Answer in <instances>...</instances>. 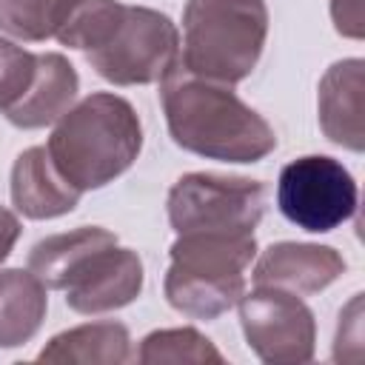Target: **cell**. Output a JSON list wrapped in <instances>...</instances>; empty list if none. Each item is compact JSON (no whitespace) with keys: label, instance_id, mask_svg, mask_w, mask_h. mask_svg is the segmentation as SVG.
<instances>
[{"label":"cell","instance_id":"6da1fadb","mask_svg":"<svg viewBox=\"0 0 365 365\" xmlns=\"http://www.w3.org/2000/svg\"><path fill=\"white\" fill-rule=\"evenodd\" d=\"M54 37L114 86L160 83L180 60L177 26L154 9L120 0H77Z\"/></svg>","mask_w":365,"mask_h":365},{"label":"cell","instance_id":"7a4b0ae2","mask_svg":"<svg viewBox=\"0 0 365 365\" xmlns=\"http://www.w3.org/2000/svg\"><path fill=\"white\" fill-rule=\"evenodd\" d=\"M160 100L171 140L191 154L257 163L277 148V134L262 114L245 106L231 86L188 74L180 60L160 80Z\"/></svg>","mask_w":365,"mask_h":365},{"label":"cell","instance_id":"3957f363","mask_svg":"<svg viewBox=\"0 0 365 365\" xmlns=\"http://www.w3.org/2000/svg\"><path fill=\"white\" fill-rule=\"evenodd\" d=\"M143 148V125L134 106L111 91H97L68 108L46 151L57 171L77 188L91 191L131 168Z\"/></svg>","mask_w":365,"mask_h":365},{"label":"cell","instance_id":"277c9868","mask_svg":"<svg viewBox=\"0 0 365 365\" xmlns=\"http://www.w3.org/2000/svg\"><path fill=\"white\" fill-rule=\"evenodd\" d=\"M265 37V0H188L180 66L194 77L234 86L254 71Z\"/></svg>","mask_w":365,"mask_h":365},{"label":"cell","instance_id":"5b68a950","mask_svg":"<svg viewBox=\"0 0 365 365\" xmlns=\"http://www.w3.org/2000/svg\"><path fill=\"white\" fill-rule=\"evenodd\" d=\"M254 234H177L165 271V299L191 319H217L245 294Z\"/></svg>","mask_w":365,"mask_h":365},{"label":"cell","instance_id":"8992f818","mask_svg":"<svg viewBox=\"0 0 365 365\" xmlns=\"http://www.w3.org/2000/svg\"><path fill=\"white\" fill-rule=\"evenodd\" d=\"M265 188L245 177L185 174L168 191V222L177 234H254Z\"/></svg>","mask_w":365,"mask_h":365},{"label":"cell","instance_id":"52a82bcc","mask_svg":"<svg viewBox=\"0 0 365 365\" xmlns=\"http://www.w3.org/2000/svg\"><path fill=\"white\" fill-rule=\"evenodd\" d=\"M277 205L297 228L328 234L356 214V182L351 171L334 157H297L279 171Z\"/></svg>","mask_w":365,"mask_h":365},{"label":"cell","instance_id":"ba28073f","mask_svg":"<svg viewBox=\"0 0 365 365\" xmlns=\"http://www.w3.org/2000/svg\"><path fill=\"white\" fill-rule=\"evenodd\" d=\"M240 322L251 351L268 365H299L314 356L317 322L299 294L257 285L240 297Z\"/></svg>","mask_w":365,"mask_h":365},{"label":"cell","instance_id":"9c48e42d","mask_svg":"<svg viewBox=\"0 0 365 365\" xmlns=\"http://www.w3.org/2000/svg\"><path fill=\"white\" fill-rule=\"evenodd\" d=\"M77 314H106L134 302L143 291V259L131 248L106 245L88 254L63 285Z\"/></svg>","mask_w":365,"mask_h":365},{"label":"cell","instance_id":"30bf717a","mask_svg":"<svg viewBox=\"0 0 365 365\" xmlns=\"http://www.w3.org/2000/svg\"><path fill=\"white\" fill-rule=\"evenodd\" d=\"M342 271L345 259L331 245L277 242L259 254L254 265V285H274L305 297L336 282Z\"/></svg>","mask_w":365,"mask_h":365},{"label":"cell","instance_id":"8fae6325","mask_svg":"<svg viewBox=\"0 0 365 365\" xmlns=\"http://www.w3.org/2000/svg\"><path fill=\"white\" fill-rule=\"evenodd\" d=\"M80 88L74 66L57 54H34V74L29 88L3 111L6 120L17 128H43L57 123L74 103Z\"/></svg>","mask_w":365,"mask_h":365},{"label":"cell","instance_id":"7c38bea8","mask_svg":"<svg viewBox=\"0 0 365 365\" xmlns=\"http://www.w3.org/2000/svg\"><path fill=\"white\" fill-rule=\"evenodd\" d=\"M80 194L51 163L46 145L26 148L11 165V202L29 220H51L68 214Z\"/></svg>","mask_w":365,"mask_h":365},{"label":"cell","instance_id":"4fadbf2b","mask_svg":"<svg viewBox=\"0 0 365 365\" xmlns=\"http://www.w3.org/2000/svg\"><path fill=\"white\" fill-rule=\"evenodd\" d=\"M362 60H339L319 80V125L325 137L342 148L362 151L365 128H362Z\"/></svg>","mask_w":365,"mask_h":365},{"label":"cell","instance_id":"5bb4252c","mask_svg":"<svg viewBox=\"0 0 365 365\" xmlns=\"http://www.w3.org/2000/svg\"><path fill=\"white\" fill-rule=\"evenodd\" d=\"M46 308V285L31 271H0V348L26 345L40 331Z\"/></svg>","mask_w":365,"mask_h":365},{"label":"cell","instance_id":"9a60e30c","mask_svg":"<svg viewBox=\"0 0 365 365\" xmlns=\"http://www.w3.org/2000/svg\"><path fill=\"white\" fill-rule=\"evenodd\" d=\"M117 245V234L100 225H80L66 234H54L40 240L29 254V271L46 285L63 291L68 274L97 248Z\"/></svg>","mask_w":365,"mask_h":365},{"label":"cell","instance_id":"2e32d148","mask_svg":"<svg viewBox=\"0 0 365 365\" xmlns=\"http://www.w3.org/2000/svg\"><path fill=\"white\" fill-rule=\"evenodd\" d=\"M128 328L123 322H88L57 334L40 354L37 362H106L120 365L128 359Z\"/></svg>","mask_w":365,"mask_h":365},{"label":"cell","instance_id":"e0dca14e","mask_svg":"<svg viewBox=\"0 0 365 365\" xmlns=\"http://www.w3.org/2000/svg\"><path fill=\"white\" fill-rule=\"evenodd\" d=\"M77 0H0V31L40 43L57 34Z\"/></svg>","mask_w":365,"mask_h":365},{"label":"cell","instance_id":"ac0fdd59","mask_svg":"<svg viewBox=\"0 0 365 365\" xmlns=\"http://www.w3.org/2000/svg\"><path fill=\"white\" fill-rule=\"evenodd\" d=\"M137 359L143 365L154 362H222V354L197 328H168L154 331L143 339Z\"/></svg>","mask_w":365,"mask_h":365},{"label":"cell","instance_id":"d6986e66","mask_svg":"<svg viewBox=\"0 0 365 365\" xmlns=\"http://www.w3.org/2000/svg\"><path fill=\"white\" fill-rule=\"evenodd\" d=\"M34 54L0 37V111H6L31 83Z\"/></svg>","mask_w":365,"mask_h":365},{"label":"cell","instance_id":"ffe728a7","mask_svg":"<svg viewBox=\"0 0 365 365\" xmlns=\"http://www.w3.org/2000/svg\"><path fill=\"white\" fill-rule=\"evenodd\" d=\"M331 17L339 34L362 37V0H331Z\"/></svg>","mask_w":365,"mask_h":365},{"label":"cell","instance_id":"44dd1931","mask_svg":"<svg viewBox=\"0 0 365 365\" xmlns=\"http://www.w3.org/2000/svg\"><path fill=\"white\" fill-rule=\"evenodd\" d=\"M17 237H20V220H17L9 208L0 205V262L11 254Z\"/></svg>","mask_w":365,"mask_h":365}]
</instances>
